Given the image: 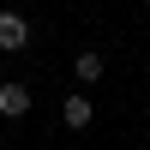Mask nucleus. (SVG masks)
<instances>
[{"instance_id": "f257e3e1", "label": "nucleus", "mask_w": 150, "mask_h": 150, "mask_svg": "<svg viewBox=\"0 0 150 150\" xmlns=\"http://www.w3.org/2000/svg\"><path fill=\"white\" fill-rule=\"evenodd\" d=\"M0 114H6V120H24V114H30V84H18V78L0 84Z\"/></svg>"}, {"instance_id": "f03ea898", "label": "nucleus", "mask_w": 150, "mask_h": 150, "mask_svg": "<svg viewBox=\"0 0 150 150\" xmlns=\"http://www.w3.org/2000/svg\"><path fill=\"white\" fill-rule=\"evenodd\" d=\"M24 42H30V24H24V12H0V48H6V54H18Z\"/></svg>"}, {"instance_id": "7ed1b4c3", "label": "nucleus", "mask_w": 150, "mask_h": 150, "mask_svg": "<svg viewBox=\"0 0 150 150\" xmlns=\"http://www.w3.org/2000/svg\"><path fill=\"white\" fill-rule=\"evenodd\" d=\"M72 78H78V84H96V78H102V54H96V48H84V54L72 60Z\"/></svg>"}, {"instance_id": "20e7f679", "label": "nucleus", "mask_w": 150, "mask_h": 150, "mask_svg": "<svg viewBox=\"0 0 150 150\" xmlns=\"http://www.w3.org/2000/svg\"><path fill=\"white\" fill-rule=\"evenodd\" d=\"M60 120H66L72 132H84V126H90V102H84V96H66V108H60Z\"/></svg>"}]
</instances>
